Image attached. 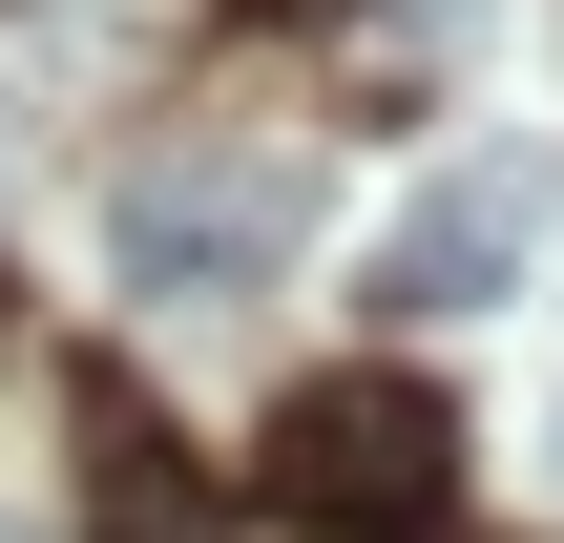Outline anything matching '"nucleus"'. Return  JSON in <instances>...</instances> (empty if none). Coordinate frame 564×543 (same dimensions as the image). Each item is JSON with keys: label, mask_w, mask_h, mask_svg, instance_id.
Instances as JSON below:
<instances>
[{"label": "nucleus", "mask_w": 564, "mask_h": 543, "mask_svg": "<svg viewBox=\"0 0 564 543\" xmlns=\"http://www.w3.org/2000/svg\"><path fill=\"white\" fill-rule=\"evenodd\" d=\"M272 523L314 543H440L460 523V419H440V377H293L272 398Z\"/></svg>", "instance_id": "nucleus-1"}, {"label": "nucleus", "mask_w": 564, "mask_h": 543, "mask_svg": "<svg viewBox=\"0 0 564 543\" xmlns=\"http://www.w3.org/2000/svg\"><path fill=\"white\" fill-rule=\"evenodd\" d=\"M272 251H293V167L188 146V167H126V188H105V272H126V293H167V314L272 293Z\"/></svg>", "instance_id": "nucleus-2"}, {"label": "nucleus", "mask_w": 564, "mask_h": 543, "mask_svg": "<svg viewBox=\"0 0 564 543\" xmlns=\"http://www.w3.org/2000/svg\"><path fill=\"white\" fill-rule=\"evenodd\" d=\"M523 230H544V167H502V146L440 167V188L377 230V314H481V293L523 272Z\"/></svg>", "instance_id": "nucleus-3"}, {"label": "nucleus", "mask_w": 564, "mask_h": 543, "mask_svg": "<svg viewBox=\"0 0 564 543\" xmlns=\"http://www.w3.org/2000/svg\"><path fill=\"white\" fill-rule=\"evenodd\" d=\"M84 523L105 543H230V502H209V460L126 398V377H84Z\"/></svg>", "instance_id": "nucleus-4"}, {"label": "nucleus", "mask_w": 564, "mask_h": 543, "mask_svg": "<svg viewBox=\"0 0 564 543\" xmlns=\"http://www.w3.org/2000/svg\"><path fill=\"white\" fill-rule=\"evenodd\" d=\"M0 543H21V523H0Z\"/></svg>", "instance_id": "nucleus-5"}]
</instances>
